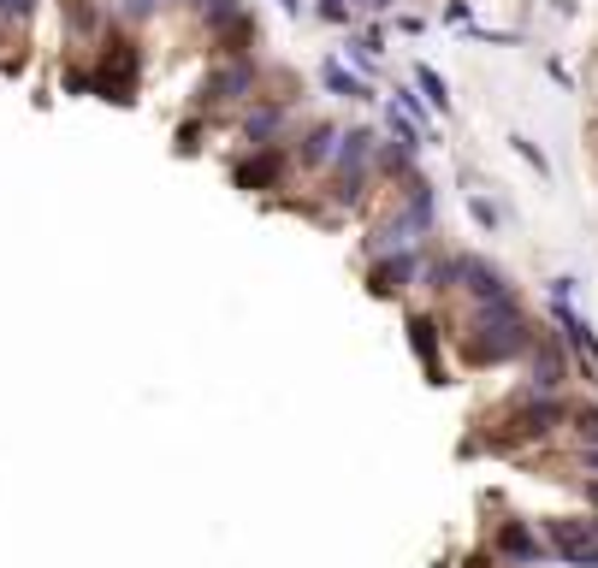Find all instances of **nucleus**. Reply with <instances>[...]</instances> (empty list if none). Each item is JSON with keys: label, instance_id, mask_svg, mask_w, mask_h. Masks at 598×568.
I'll use <instances>...</instances> for the list:
<instances>
[{"label": "nucleus", "instance_id": "nucleus-2", "mask_svg": "<svg viewBox=\"0 0 598 568\" xmlns=\"http://www.w3.org/2000/svg\"><path fill=\"white\" fill-rule=\"evenodd\" d=\"M137 71L142 54L130 36H107V54L95 60V95L101 101H137Z\"/></svg>", "mask_w": 598, "mask_h": 568}, {"label": "nucleus", "instance_id": "nucleus-19", "mask_svg": "<svg viewBox=\"0 0 598 568\" xmlns=\"http://www.w3.org/2000/svg\"><path fill=\"white\" fill-rule=\"evenodd\" d=\"M509 149H516L521 160H528V166L539 172V178H551V160H545V149H533V142H528V137H509Z\"/></svg>", "mask_w": 598, "mask_h": 568}, {"label": "nucleus", "instance_id": "nucleus-11", "mask_svg": "<svg viewBox=\"0 0 598 568\" xmlns=\"http://www.w3.org/2000/svg\"><path fill=\"white\" fill-rule=\"evenodd\" d=\"M279 178H285V154L273 142H261V154L238 166V189H273Z\"/></svg>", "mask_w": 598, "mask_h": 568}, {"label": "nucleus", "instance_id": "nucleus-10", "mask_svg": "<svg viewBox=\"0 0 598 568\" xmlns=\"http://www.w3.org/2000/svg\"><path fill=\"white\" fill-rule=\"evenodd\" d=\"M563 373H568L563 344L545 338V344L533 349V391H539V397H557V391H563Z\"/></svg>", "mask_w": 598, "mask_h": 568}, {"label": "nucleus", "instance_id": "nucleus-26", "mask_svg": "<svg viewBox=\"0 0 598 568\" xmlns=\"http://www.w3.org/2000/svg\"><path fill=\"white\" fill-rule=\"evenodd\" d=\"M361 12H391V0H361Z\"/></svg>", "mask_w": 598, "mask_h": 568}, {"label": "nucleus", "instance_id": "nucleus-14", "mask_svg": "<svg viewBox=\"0 0 598 568\" xmlns=\"http://www.w3.org/2000/svg\"><path fill=\"white\" fill-rule=\"evenodd\" d=\"M410 344H415V356L427 361V373H439V320H433V314H410Z\"/></svg>", "mask_w": 598, "mask_h": 568}, {"label": "nucleus", "instance_id": "nucleus-1", "mask_svg": "<svg viewBox=\"0 0 598 568\" xmlns=\"http://www.w3.org/2000/svg\"><path fill=\"white\" fill-rule=\"evenodd\" d=\"M469 332H474L469 344H474L480 361H509V356H521V349H533V332H528V314H521L516 290L498 302H474Z\"/></svg>", "mask_w": 598, "mask_h": 568}, {"label": "nucleus", "instance_id": "nucleus-27", "mask_svg": "<svg viewBox=\"0 0 598 568\" xmlns=\"http://www.w3.org/2000/svg\"><path fill=\"white\" fill-rule=\"evenodd\" d=\"M580 462H587V468H598V444H587V450H580Z\"/></svg>", "mask_w": 598, "mask_h": 568}, {"label": "nucleus", "instance_id": "nucleus-12", "mask_svg": "<svg viewBox=\"0 0 598 568\" xmlns=\"http://www.w3.org/2000/svg\"><path fill=\"white\" fill-rule=\"evenodd\" d=\"M398 225L410 231H433V184H421V178H410V189H403V213H398Z\"/></svg>", "mask_w": 598, "mask_h": 568}, {"label": "nucleus", "instance_id": "nucleus-22", "mask_svg": "<svg viewBox=\"0 0 598 568\" xmlns=\"http://www.w3.org/2000/svg\"><path fill=\"white\" fill-rule=\"evenodd\" d=\"M36 7H42V0H0V24H7V19H31Z\"/></svg>", "mask_w": 598, "mask_h": 568}, {"label": "nucleus", "instance_id": "nucleus-4", "mask_svg": "<svg viewBox=\"0 0 598 568\" xmlns=\"http://www.w3.org/2000/svg\"><path fill=\"white\" fill-rule=\"evenodd\" d=\"M457 285L469 290L474 302H498V297H509V279L498 267H492L486 255H457Z\"/></svg>", "mask_w": 598, "mask_h": 568}, {"label": "nucleus", "instance_id": "nucleus-18", "mask_svg": "<svg viewBox=\"0 0 598 568\" xmlns=\"http://www.w3.org/2000/svg\"><path fill=\"white\" fill-rule=\"evenodd\" d=\"M568 427H575L580 444H598V409H587V403H580V409H568Z\"/></svg>", "mask_w": 598, "mask_h": 568}, {"label": "nucleus", "instance_id": "nucleus-21", "mask_svg": "<svg viewBox=\"0 0 598 568\" xmlns=\"http://www.w3.org/2000/svg\"><path fill=\"white\" fill-rule=\"evenodd\" d=\"M469 213H474V225H480V231H498V208H492L486 196H469Z\"/></svg>", "mask_w": 598, "mask_h": 568}, {"label": "nucleus", "instance_id": "nucleus-20", "mask_svg": "<svg viewBox=\"0 0 598 568\" xmlns=\"http://www.w3.org/2000/svg\"><path fill=\"white\" fill-rule=\"evenodd\" d=\"M320 19H326V24H356V7H349V0H320Z\"/></svg>", "mask_w": 598, "mask_h": 568}, {"label": "nucleus", "instance_id": "nucleus-15", "mask_svg": "<svg viewBox=\"0 0 598 568\" xmlns=\"http://www.w3.org/2000/svg\"><path fill=\"white\" fill-rule=\"evenodd\" d=\"M279 125H285V107H279V101H267V107H255L250 119H243V137H250L255 149H261V142L279 137Z\"/></svg>", "mask_w": 598, "mask_h": 568}, {"label": "nucleus", "instance_id": "nucleus-17", "mask_svg": "<svg viewBox=\"0 0 598 568\" xmlns=\"http://www.w3.org/2000/svg\"><path fill=\"white\" fill-rule=\"evenodd\" d=\"M344 60H356L361 78H373V71H379V36H356V42H344Z\"/></svg>", "mask_w": 598, "mask_h": 568}, {"label": "nucleus", "instance_id": "nucleus-7", "mask_svg": "<svg viewBox=\"0 0 598 568\" xmlns=\"http://www.w3.org/2000/svg\"><path fill=\"white\" fill-rule=\"evenodd\" d=\"M492 550H498L504 563H521V568H539L551 557L545 545H539V533H528L521 521H509V528H498V538H492Z\"/></svg>", "mask_w": 598, "mask_h": 568}, {"label": "nucleus", "instance_id": "nucleus-9", "mask_svg": "<svg viewBox=\"0 0 598 568\" xmlns=\"http://www.w3.org/2000/svg\"><path fill=\"white\" fill-rule=\"evenodd\" d=\"M551 320L563 326V344L575 349V356L598 361V338H593V326H587V320H580L575 309H568V297H551Z\"/></svg>", "mask_w": 598, "mask_h": 568}, {"label": "nucleus", "instance_id": "nucleus-24", "mask_svg": "<svg viewBox=\"0 0 598 568\" xmlns=\"http://www.w3.org/2000/svg\"><path fill=\"white\" fill-rule=\"evenodd\" d=\"M149 12H160V0H125V19H149Z\"/></svg>", "mask_w": 598, "mask_h": 568}, {"label": "nucleus", "instance_id": "nucleus-16", "mask_svg": "<svg viewBox=\"0 0 598 568\" xmlns=\"http://www.w3.org/2000/svg\"><path fill=\"white\" fill-rule=\"evenodd\" d=\"M415 90L433 101V113H450V83H445L433 66H415Z\"/></svg>", "mask_w": 598, "mask_h": 568}, {"label": "nucleus", "instance_id": "nucleus-28", "mask_svg": "<svg viewBox=\"0 0 598 568\" xmlns=\"http://www.w3.org/2000/svg\"><path fill=\"white\" fill-rule=\"evenodd\" d=\"M279 7H285V12H302V0H279Z\"/></svg>", "mask_w": 598, "mask_h": 568}, {"label": "nucleus", "instance_id": "nucleus-5", "mask_svg": "<svg viewBox=\"0 0 598 568\" xmlns=\"http://www.w3.org/2000/svg\"><path fill=\"white\" fill-rule=\"evenodd\" d=\"M250 90H255V60H231L202 83V107H226V101H243Z\"/></svg>", "mask_w": 598, "mask_h": 568}, {"label": "nucleus", "instance_id": "nucleus-3", "mask_svg": "<svg viewBox=\"0 0 598 568\" xmlns=\"http://www.w3.org/2000/svg\"><path fill=\"white\" fill-rule=\"evenodd\" d=\"M551 557L568 568H598V521H545Z\"/></svg>", "mask_w": 598, "mask_h": 568}, {"label": "nucleus", "instance_id": "nucleus-23", "mask_svg": "<svg viewBox=\"0 0 598 568\" xmlns=\"http://www.w3.org/2000/svg\"><path fill=\"white\" fill-rule=\"evenodd\" d=\"M398 113H410V119H427V107H421V95L415 90H398V101H391Z\"/></svg>", "mask_w": 598, "mask_h": 568}, {"label": "nucleus", "instance_id": "nucleus-25", "mask_svg": "<svg viewBox=\"0 0 598 568\" xmlns=\"http://www.w3.org/2000/svg\"><path fill=\"white\" fill-rule=\"evenodd\" d=\"M445 24H469V0H450V7H445Z\"/></svg>", "mask_w": 598, "mask_h": 568}, {"label": "nucleus", "instance_id": "nucleus-13", "mask_svg": "<svg viewBox=\"0 0 598 568\" xmlns=\"http://www.w3.org/2000/svg\"><path fill=\"white\" fill-rule=\"evenodd\" d=\"M338 137H344L338 125H314L309 137L297 142V160H302V166H326V160L338 154Z\"/></svg>", "mask_w": 598, "mask_h": 568}, {"label": "nucleus", "instance_id": "nucleus-8", "mask_svg": "<svg viewBox=\"0 0 598 568\" xmlns=\"http://www.w3.org/2000/svg\"><path fill=\"white\" fill-rule=\"evenodd\" d=\"M320 83H326V95H338V101H361V107H368V101H379L373 83L361 78V71H349L344 60H326V66H320Z\"/></svg>", "mask_w": 598, "mask_h": 568}, {"label": "nucleus", "instance_id": "nucleus-6", "mask_svg": "<svg viewBox=\"0 0 598 568\" xmlns=\"http://www.w3.org/2000/svg\"><path fill=\"white\" fill-rule=\"evenodd\" d=\"M415 279H421V255L415 250H398V255L373 260V273H368V285L379 290V297H398V290H410Z\"/></svg>", "mask_w": 598, "mask_h": 568}]
</instances>
